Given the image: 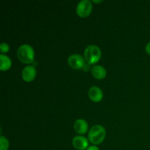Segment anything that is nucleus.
Wrapping results in <instances>:
<instances>
[{"label":"nucleus","mask_w":150,"mask_h":150,"mask_svg":"<svg viewBox=\"0 0 150 150\" xmlns=\"http://www.w3.org/2000/svg\"><path fill=\"white\" fill-rule=\"evenodd\" d=\"M12 65V62L10 57L5 54H0V69L2 71L8 70Z\"/></svg>","instance_id":"obj_11"},{"label":"nucleus","mask_w":150,"mask_h":150,"mask_svg":"<svg viewBox=\"0 0 150 150\" xmlns=\"http://www.w3.org/2000/svg\"><path fill=\"white\" fill-rule=\"evenodd\" d=\"M88 95L91 100L94 102H99L103 99V94L100 88L96 86H93L89 88L88 91Z\"/></svg>","instance_id":"obj_8"},{"label":"nucleus","mask_w":150,"mask_h":150,"mask_svg":"<svg viewBox=\"0 0 150 150\" xmlns=\"http://www.w3.org/2000/svg\"><path fill=\"white\" fill-rule=\"evenodd\" d=\"M37 71L33 65H27L23 69L21 72L22 79L26 82H30L35 79Z\"/></svg>","instance_id":"obj_6"},{"label":"nucleus","mask_w":150,"mask_h":150,"mask_svg":"<svg viewBox=\"0 0 150 150\" xmlns=\"http://www.w3.org/2000/svg\"><path fill=\"white\" fill-rule=\"evenodd\" d=\"M101 57V50L98 45H89L84 51V58L88 64H95Z\"/></svg>","instance_id":"obj_3"},{"label":"nucleus","mask_w":150,"mask_h":150,"mask_svg":"<svg viewBox=\"0 0 150 150\" xmlns=\"http://www.w3.org/2000/svg\"><path fill=\"white\" fill-rule=\"evenodd\" d=\"M145 49H146V51L147 54H149L150 55V41L149 42H148L147 44H146V48H145Z\"/></svg>","instance_id":"obj_15"},{"label":"nucleus","mask_w":150,"mask_h":150,"mask_svg":"<svg viewBox=\"0 0 150 150\" xmlns=\"http://www.w3.org/2000/svg\"><path fill=\"white\" fill-rule=\"evenodd\" d=\"M17 57L21 62L25 64L32 62L35 57L33 48L28 44H23L18 48Z\"/></svg>","instance_id":"obj_2"},{"label":"nucleus","mask_w":150,"mask_h":150,"mask_svg":"<svg viewBox=\"0 0 150 150\" xmlns=\"http://www.w3.org/2000/svg\"><path fill=\"white\" fill-rule=\"evenodd\" d=\"M106 135L105 129L100 125H96L91 127L88 133V139L91 143L94 144H99L102 143Z\"/></svg>","instance_id":"obj_1"},{"label":"nucleus","mask_w":150,"mask_h":150,"mask_svg":"<svg viewBox=\"0 0 150 150\" xmlns=\"http://www.w3.org/2000/svg\"><path fill=\"white\" fill-rule=\"evenodd\" d=\"M86 150H100V149L95 145H92V146H89Z\"/></svg>","instance_id":"obj_14"},{"label":"nucleus","mask_w":150,"mask_h":150,"mask_svg":"<svg viewBox=\"0 0 150 150\" xmlns=\"http://www.w3.org/2000/svg\"><path fill=\"white\" fill-rule=\"evenodd\" d=\"M93 1H94V2H101L102 1H94V0H93Z\"/></svg>","instance_id":"obj_16"},{"label":"nucleus","mask_w":150,"mask_h":150,"mask_svg":"<svg viewBox=\"0 0 150 150\" xmlns=\"http://www.w3.org/2000/svg\"><path fill=\"white\" fill-rule=\"evenodd\" d=\"M92 10V4L89 0H81L76 6V13L80 17L85 18L89 16Z\"/></svg>","instance_id":"obj_4"},{"label":"nucleus","mask_w":150,"mask_h":150,"mask_svg":"<svg viewBox=\"0 0 150 150\" xmlns=\"http://www.w3.org/2000/svg\"><path fill=\"white\" fill-rule=\"evenodd\" d=\"M9 49H10V47H9L8 44L6 42H1L0 45V51H1V54H4V53H7Z\"/></svg>","instance_id":"obj_13"},{"label":"nucleus","mask_w":150,"mask_h":150,"mask_svg":"<svg viewBox=\"0 0 150 150\" xmlns=\"http://www.w3.org/2000/svg\"><path fill=\"white\" fill-rule=\"evenodd\" d=\"M68 64L72 68L80 69L84 66V59L79 54H71L67 59Z\"/></svg>","instance_id":"obj_5"},{"label":"nucleus","mask_w":150,"mask_h":150,"mask_svg":"<svg viewBox=\"0 0 150 150\" xmlns=\"http://www.w3.org/2000/svg\"><path fill=\"white\" fill-rule=\"evenodd\" d=\"M9 148V142L4 136H0V150H7Z\"/></svg>","instance_id":"obj_12"},{"label":"nucleus","mask_w":150,"mask_h":150,"mask_svg":"<svg viewBox=\"0 0 150 150\" xmlns=\"http://www.w3.org/2000/svg\"><path fill=\"white\" fill-rule=\"evenodd\" d=\"M91 71L92 76L97 79H104L107 74L106 70L101 65H94L91 69Z\"/></svg>","instance_id":"obj_10"},{"label":"nucleus","mask_w":150,"mask_h":150,"mask_svg":"<svg viewBox=\"0 0 150 150\" xmlns=\"http://www.w3.org/2000/svg\"><path fill=\"white\" fill-rule=\"evenodd\" d=\"M73 145L79 150L86 149L89 147V142L86 137L83 136H76L73 139Z\"/></svg>","instance_id":"obj_7"},{"label":"nucleus","mask_w":150,"mask_h":150,"mask_svg":"<svg viewBox=\"0 0 150 150\" xmlns=\"http://www.w3.org/2000/svg\"><path fill=\"white\" fill-rule=\"evenodd\" d=\"M74 130L79 134H84L87 132L88 123L83 119H79L74 123Z\"/></svg>","instance_id":"obj_9"}]
</instances>
